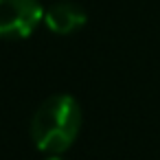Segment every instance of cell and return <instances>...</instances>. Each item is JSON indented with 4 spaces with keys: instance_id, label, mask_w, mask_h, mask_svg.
<instances>
[{
    "instance_id": "obj_1",
    "label": "cell",
    "mask_w": 160,
    "mask_h": 160,
    "mask_svg": "<svg viewBox=\"0 0 160 160\" xmlns=\"http://www.w3.org/2000/svg\"><path fill=\"white\" fill-rule=\"evenodd\" d=\"M81 129V108L70 94L48 97L31 118V138L48 156H59L72 147Z\"/></svg>"
},
{
    "instance_id": "obj_2",
    "label": "cell",
    "mask_w": 160,
    "mask_h": 160,
    "mask_svg": "<svg viewBox=\"0 0 160 160\" xmlns=\"http://www.w3.org/2000/svg\"><path fill=\"white\" fill-rule=\"evenodd\" d=\"M40 22H44V7L40 0H0V38L24 40Z\"/></svg>"
},
{
    "instance_id": "obj_3",
    "label": "cell",
    "mask_w": 160,
    "mask_h": 160,
    "mask_svg": "<svg viewBox=\"0 0 160 160\" xmlns=\"http://www.w3.org/2000/svg\"><path fill=\"white\" fill-rule=\"evenodd\" d=\"M86 9L72 0H59L44 11V24L55 35H70L86 24Z\"/></svg>"
},
{
    "instance_id": "obj_4",
    "label": "cell",
    "mask_w": 160,
    "mask_h": 160,
    "mask_svg": "<svg viewBox=\"0 0 160 160\" xmlns=\"http://www.w3.org/2000/svg\"><path fill=\"white\" fill-rule=\"evenodd\" d=\"M46 160H64V158H62V156H48Z\"/></svg>"
}]
</instances>
